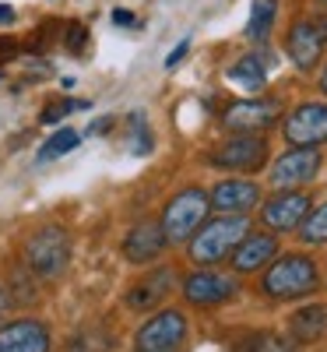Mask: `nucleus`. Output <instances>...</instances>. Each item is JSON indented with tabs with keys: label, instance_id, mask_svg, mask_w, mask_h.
<instances>
[{
	"label": "nucleus",
	"instance_id": "obj_27",
	"mask_svg": "<svg viewBox=\"0 0 327 352\" xmlns=\"http://www.w3.org/2000/svg\"><path fill=\"white\" fill-rule=\"evenodd\" d=\"M187 50H190V39H183L180 46H176V50H172V53L166 56V67H176V64H180L183 56H187Z\"/></svg>",
	"mask_w": 327,
	"mask_h": 352
},
{
	"label": "nucleus",
	"instance_id": "obj_25",
	"mask_svg": "<svg viewBox=\"0 0 327 352\" xmlns=\"http://www.w3.org/2000/svg\"><path fill=\"white\" fill-rule=\"evenodd\" d=\"M253 342H257L253 352H300V349H295L289 338H282V335H257Z\"/></svg>",
	"mask_w": 327,
	"mask_h": 352
},
{
	"label": "nucleus",
	"instance_id": "obj_29",
	"mask_svg": "<svg viewBox=\"0 0 327 352\" xmlns=\"http://www.w3.org/2000/svg\"><path fill=\"white\" fill-rule=\"evenodd\" d=\"M113 21H116V25H134V14H131V11H116Z\"/></svg>",
	"mask_w": 327,
	"mask_h": 352
},
{
	"label": "nucleus",
	"instance_id": "obj_23",
	"mask_svg": "<svg viewBox=\"0 0 327 352\" xmlns=\"http://www.w3.org/2000/svg\"><path fill=\"white\" fill-rule=\"evenodd\" d=\"M81 144V134L78 131H71V127H64V131H56L46 144H43V152H39V159L43 162H49V159H60V155H67L71 148H78Z\"/></svg>",
	"mask_w": 327,
	"mask_h": 352
},
{
	"label": "nucleus",
	"instance_id": "obj_5",
	"mask_svg": "<svg viewBox=\"0 0 327 352\" xmlns=\"http://www.w3.org/2000/svg\"><path fill=\"white\" fill-rule=\"evenodd\" d=\"M183 338H187V317L180 310H162L137 328L134 349L137 352H180Z\"/></svg>",
	"mask_w": 327,
	"mask_h": 352
},
{
	"label": "nucleus",
	"instance_id": "obj_19",
	"mask_svg": "<svg viewBox=\"0 0 327 352\" xmlns=\"http://www.w3.org/2000/svg\"><path fill=\"white\" fill-rule=\"evenodd\" d=\"M229 81H236L240 88H247V92H260L264 81H267V67L257 53H250V56H243V60H236L229 67Z\"/></svg>",
	"mask_w": 327,
	"mask_h": 352
},
{
	"label": "nucleus",
	"instance_id": "obj_1",
	"mask_svg": "<svg viewBox=\"0 0 327 352\" xmlns=\"http://www.w3.org/2000/svg\"><path fill=\"white\" fill-rule=\"evenodd\" d=\"M250 232L247 215H222L215 222H204L197 229V236L190 240V261L197 264H218L222 257H229L240 240Z\"/></svg>",
	"mask_w": 327,
	"mask_h": 352
},
{
	"label": "nucleus",
	"instance_id": "obj_10",
	"mask_svg": "<svg viewBox=\"0 0 327 352\" xmlns=\"http://www.w3.org/2000/svg\"><path fill=\"white\" fill-rule=\"evenodd\" d=\"M236 278L229 275H218V272H194L187 282H183V296L194 303V307H218L225 300L236 296Z\"/></svg>",
	"mask_w": 327,
	"mask_h": 352
},
{
	"label": "nucleus",
	"instance_id": "obj_24",
	"mask_svg": "<svg viewBox=\"0 0 327 352\" xmlns=\"http://www.w3.org/2000/svg\"><path fill=\"white\" fill-rule=\"evenodd\" d=\"M78 109H88L84 99H64V102H53L43 109V124H56V120H64L67 113H78Z\"/></svg>",
	"mask_w": 327,
	"mask_h": 352
},
{
	"label": "nucleus",
	"instance_id": "obj_21",
	"mask_svg": "<svg viewBox=\"0 0 327 352\" xmlns=\"http://www.w3.org/2000/svg\"><path fill=\"white\" fill-rule=\"evenodd\" d=\"M109 342H113V338H109L106 328L88 324V328H81L78 335H71L60 352H109Z\"/></svg>",
	"mask_w": 327,
	"mask_h": 352
},
{
	"label": "nucleus",
	"instance_id": "obj_11",
	"mask_svg": "<svg viewBox=\"0 0 327 352\" xmlns=\"http://www.w3.org/2000/svg\"><path fill=\"white\" fill-rule=\"evenodd\" d=\"M264 226L267 229H278V232H289L295 229L306 215H310V197L303 190H282L278 197H271L264 204Z\"/></svg>",
	"mask_w": 327,
	"mask_h": 352
},
{
	"label": "nucleus",
	"instance_id": "obj_17",
	"mask_svg": "<svg viewBox=\"0 0 327 352\" xmlns=\"http://www.w3.org/2000/svg\"><path fill=\"white\" fill-rule=\"evenodd\" d=\"M169 289H172V268H155V272H148L141 282L131 285L127 292V307L144 314V310H152L159 307L166 296H169Z\"/></svg>",
	"mask_w": 327,
	"mask_h": 352
},
{
	"label": "nucleus",
	"instance_id": "obj_13",
	"mask_svg": "<svg viewBox=\"0 0 327 352\" xmlns=\"http://www.w3.org/2000/svg\"><path fill=\"white\" fill-rule=\"evenodd\" d=\"M0 352H49V331L39 320H11L0 328Z\"/></svg>",
	"mask_w": 327,
	"mask_h": 352
},
{
	"label": "nucleus",
	"instance_id": "obj_8",
	"mask_svg": "<svg viewBox=\"0 0 327 352\" xmlns=\"http://www.w3.org/2000/svg\"><path fill=\"white\" fill-rule=\"evenodd\" d=\"M282 106L275 99H243V102H232L222 116V124L236 134H253V131H264L278 120Z\"/></svg>",
	"mask_w": 327,
	"mask_h": 352
},
{
	"label": "nucleus",
	"instance_id": "obj_14",
	"mask_svg": "<svg viewBox=\"0 0 327 352\" xmlns=\"http://www.w3.org/2000/svg\"><path fill=\"white\" fill-rule=\"evenodd\" d=\"M285 50H289L292 64L300 67V71L317 67L320 53H324V39H320V32H317V25H313V21H295V25L289 28Z\"/></svg>",
	"mask_w": 327,
	"mask_h": 352
},
{
	"label": "nucleus",
	"instance_id": "obj_22",
	"mask_svg": "<svg viewBox=\"0 0 327 352\" xmlns=\"http://www.w3.org/2000/svg\"><path fill=\"white\" fill-rule=\"evenodd\" d=\"M300 240L303 243H327V204H317L300 222Z\"/></svg>",
	"mask_w": 327,
	"mask_h": 352
},
{
	"label": "nucleus",
	"instance_id": "obj_2",
	"mask_svg": "<svg viewBox=\"0 0 327 352\" xmlns=\"http://www.w3.org/2000/svg\"><path fill=\"white\" fill-rule=\"evenodd\" d=\"M320 282L317 275V264L303 254H289L282 261H275L264 275V292L271 300H295V296H306L313 292Z\"/></svg>",
	"mask_w": 327,
	"mask_h": 352
},
{
	"label": "nucleus",
	"instance_id": "obj_18",
	"mask_svg": "<svg viewBox=\"0 0 327 352\" xmlns=\"http://www.w3.org/2000/svg\"><path fill=\"white\" fill-rule=\"evenodd\" d=\"M292 335L295 342H317L327 335V307L324 303H313V307H303L292 314Z\"/></svg>",
	"mask_w": 327,
	"mask_h": 352
},
{
	"label": "nucleus",
	"instance_id": "obj_26",
	"mask_svg": "<svg viewBox=\"0 0 327 352\" xmlns=\"http://www.w3.org/2000/svg\"><path fill=\"white\" fill-rule=\"evenodd\" d=\"M84 46H88V28H84V25H71V28H67V50L78 56Z\"/></svg>",
	"mask_w": 327,
	"mask_h": 352
},
{
	"label": "nucleus",
	"instance_id": "obj_6",
	"mask_svg": "<svg viewBox=\"0 0 327 352\" xmlns=\"http://www.w3.org/2000/svg\"><path fill=\"white\" fill-rule=\"evenodd\" d=\"M267 162V141L257 134H236L212 152V166L232 173H257Z\"/></svg>",
	"mask_w": 327,
	"mask_h": 352
},
{
	"label": "nucleus",
	"instance_id": "obj_33",
	"mask_svg": "<svg viewBox=\"0 0 327 352\" xmlns=\"http://www.w3.org/2000/svg\"><path fill=\"white\" fill-rule=\"evenodd\" d=\"M320 88H324V92H327V71H324V78H320Z\"/></svg>",
	"mask_w": 327,
	"mask_h": 352
},
{
	"label": "nucleus",
	"instance_id": "obj_30",
	"mask_svg": "<svg viewBox=\"0 0 327 352\" xmlns=\"http://www.w3.org/2000/svg\"><path fill=\"white\" fill-rule=\"evenodd\" d=\"M313 25H317V32H320V39L327 43V11H324V14H320V18H317Z\"/></svg>",
	"mask_w": 327,
	"mask_h": 352
},
{
	"label": "nucleus",
	"instance_id": "obj_3",
	"mask_svg": "<svg viewBox=\"0 0 327 352\" xmlns=\"http://www.w3.org/2000/svg\"><path fill=\"white\" fill-rule=\"evenodd\" d=\"M71 261V240L60 226H46L32 232L25 243V264L43 278H60Z\"/></svg>",
	"mask_w": 327,
	"mask_h": 352
},
{
	"label": "nucleus",
	"instance_id": "obj_7",
	"mask_svg": "<svg viewBox=\"0 0 327 352\" xmlns=\"http://www.w3.org/2000/svg\"><path fill=\"white\" fill-rule=\"evenodd\" d=\"M285 141L295 148H317L327 141V106L324 102H303L289 113L285 120Z\"/></svg>",
	"mask_w": 327,
	"mask_h": 352
},
{
	"label": "nucleus",
	"instance_id": "obj_12",
	"mask_svg": "<svg viewBox=\"0 0 327 352\" xmlns=\"http://www.w3.org/2000/svg\"><path fill=\"white\" fill-rule=\"evenodd\" d=\"M207 201L222 215H247L253 204H260V187L253 180H222L207 194Z\"/></svg>",
	"mask_w": 327,
	"mask_h": 352
},
{
	"label": "nucleus",
	"instance_id": "obj_31",
	"mask_svg": "<svg viewBox=\"0 0 327 352\" xmlns=\"http://www.w3.org/2000/svg\"><path fill=\"white\" fill-rule=\"evenodd\" d=\"M11 21H14V11L8 4H0V25H11Z\"/></svg>",
	"mask_w": 327,
	"mask_h": 352
},
{
	"label": "nucleus",
	"instance_id": "obj_20",
	"mask_svg": "<svg viewBox=\"0 0 327 352\" xmlns=\"http://www.w3.org/2000/svg\"><path fill=\"white\" fill-rule=\"evenodd\" d=\"M275 14H278V4H275V0H253L250 21H247V39H250V43H264L267 36H271Z\"/></svg>",
	"mask_w": 327,
	"mask_h": 352
},
{
	"label": "nucleus",
	"instance_id": "obj_9",
	"mask_svg": "<svg viewBox=\"0 0 327 352\" xmlns=\"http://www.w3.org/2000/svg\"><path fill=\"white\" fill-rule=\"evenodd\" d=\"M317 169H320V152L317 148H292L271 166V184L278 190H295V187L310 184L317 176Z\"/></svg>",
	"mask_w": 327,
	"mask_h": 352
},
{
	"label": "nucleus",
	"instance_id": "obj_32",
	"mask_svg": "<svg viewBox=\"0 0 327 352\" xmlns=\"http://www.w3.org/2000/svg\"><path fill=\"white\" fill-rule=\"evenodd\" d=\"M8 307H11V300H8V289H4V285H0V314H4Z\"/></svg>",
	"mask_w": 327,
	"mask_h": 352
},
{
	"label": "nucleus",
	"instance_id": "obj_4",
	"mask_svg": "<svg viewBox=\"0 0 327 352\" xmlns=\"http://www.w3.org/2000/svg\"><path fill=\"white\" fill-rule=\"evenodd\" d=\"M207 208H212V201H207L204 190L190 187V190H180L169 204H166V215H162V232H166V240L169 243H183L190 240L194 232L204 226L207 219Z\"/></svg>",
	"mask_w": 327,
	"mask_h": 352
},
{
	"label": "nucleus",
	"instance_id": "obj_28",
	"mask_svg": "<svg viewBox=\"0 0 327 352\" xmlns=\"http://www.w3.org/2000/svg\"><path fill=\"white\" fill-rule=\"evenodd\" d=\"M113 127V120H109V116H99V120L92 124V127H88V134H102V131H109Z\"/></svg>",
	"mask_w": 327,
	"mask_h": 352
},
{
	"label": "nucleus",
	"instance_id": "obj_16",
	"mask_svg": "<svg viewBox=\"0 0 327 352\" xmlns=\"http://www.w3.org/2000/svg\"><path fill=\"white\" fill-rule=\"evenodd\" d=\"M275 254H278V240L271 236V232H247V236L240 240V247L232 250V268L243 272V275L247 272H257Z\"/></svg>",
	"mask_w": 327,
	"mask_h": 352
},
{
	"label": "nucleus",
	"instance_id": "obj_15",
	"mask_svg": "<svg viewBox=\"0 0 327 352\" xmlns=\"http://www.w3.org/2000/svg\"><path fill=\"white\" fill-rule=\"evenodd\" d=\"M166 232L159 222H137L131 232H127V240H124V257L134 261V264H148V261H155L162 250H166Z\"/></svg>",
	"mask_w": 327,
	"mask_h": 352
}]
</instances>
